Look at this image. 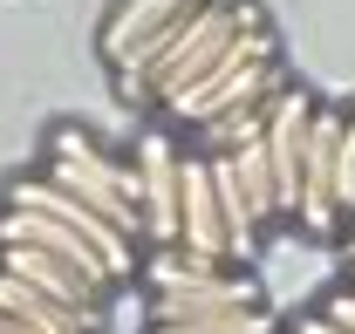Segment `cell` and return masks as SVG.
I'll return each mask as SVG.
<instances>
[{"label": "cell", "mask_w": 355, "mask_h": 334, "mask_svg": "<svg viewBox=\"0 0 355 334\" xmlns=\"http://www.w3.org/2000/svg\"><path fill=\"white\" fill-rule=\"evenodd\" d=\"M253 14H260L253 0H198V7H184V14L171 21V35L157 42V55L137 69V82H123L116 96L137 103V109H144V103H157V109H164L171 96H184V89L219 62V48L232 42Z\"/></svg>", "instance_id": "obj_1"}, {"label": "cell", "mask_w": 355, "mask_h": 334, "mask_svg": "<svg viewBox=\"0 0 355 334\" xmlns=\"http://www.w3.org/2000/svg\"><path fill=\"white\" fill-rule=\"evenodd\" d=\"M287 89V69H280V42H273V28H266V14H253L232 42L219 48V62L198 76V82L171 96L164 103V116L171 123H212L219 109H239V103H266V96H280Z\"/></svg>", "instance_id": "obj_2"}, {"label": "cell", "mask_w": 355, "mask_h": 334, "mask_svg": "<svg viewBox=\"0 0 355 334\" xmlns=\"http://www.w3.org/2000/svg\"><path fill=\"white\" fill-rule=\"evenodd\" d=\"M48 177L62 191H76L96 218H110L123 239H144V225H137V164L116 157L96 130H83V123L48 130Z\"/></svg>", "instance_id": "obj_3"}, {"label": "cell", "mask_w": 355, "mask_h": 334, "mask_svg": "<svg viewBox=\"0 0 355 334\" xmlns=\"http://www.w3.org/2000/svg\"><path fill=\"white\" fill-rule=\"evenodd\" d=\"M0 205H28V211H48V218H62L69 232H83L89 246H96V259L110 266V280H116V287H123V280L137 273V239H123V232H116L110 218H96V211H89L83 198H76V191H62V184H55L48 170H35V177H14Z\"/></svg>", "instance_id": "obj_4"}, {"label": "cell", "mask_w": 355, "mask_h": 334, "mask_svg": "<svg viewBox=\"0 0 355 334\" xmlns=\"http://www.w3.org/2000/svg\"><path fill=\"white\" fill-rule=\"evenodd\" d=\"M0 273L48 293V300H62V307H76V314H103L110 293H116L110 280H96V273H83V266H69V259H55L42 246H21V239H0Z\"/></svg>", "instance_id": "obj_5"}, {"label": "cell", "mask_w": 355, "mask_h": 334, "mask_svg": "<svg viewBox=\"0 0 355 334\" xmlns=\"http://www.w3.org/2000/svg\"><path fill=\"white\" fill-rule=\"evenodd\" d=\"M342 103H314L308 109V137H301V205L294 218L308 232H335V137H342Z\"/></svg>", "instance_id": "obj_6"}, {"label": "cell", "mask_w": 355, "mask_h": 334, "mask_svg": "<svg viewBox=\"0 0 355 334\" xmlns=\"http://www.w3.org/2000/svg\"><path fill=\"white\" fill-rule=\"evenodd\" d=\"M178 252L191 259H212V266H239L232 259V239H225L219 198H212V177H205V150H178Z\"/></svg>", "instance_id": "obj_7"}, {"label": "cell", "mask_w": 355, "mask_h": 334, "mask_svg": "<svg viewBox=\"0 0 355 334\" xmlns=\"http://www.w3.org/2000/svg\"><path fill=\"white\" fill-rule=\"evenodd\" d=\"M130 164H137V225H144V239L171 246L178 239V143L164 130H150Z\"/></svg>", "instance_id": "obj_8"}, {"label": "cell", "mask_w": 355, "mask_h": 334, "mask_svg": "<svg viewBox=\"0 0 355 334\" xmlns=\"http://www.w3.org/2000/svg\"><path fill=\"white\" fill-rule=\"evenodd\" d=\"M191 307H266L260 273L246 266H219V273H198V280H178V287H150V321H178Z\"/></svg>", "instance_id": "obj_9"}, {"label": "cell", "mask_w": 355, "mask_h": 334, "mask_svg": "<svg viewBox=\"0 0 355 334\" xmlns=\"http://www.w3.org/2000/svg\"><path fill=\"white\" fill-rule=\"evenodd\" d=\"M184 7H198V0H110V14H103V35H96V48H103V62L116 69L123 55H130L137 42H150V35H164Z\"/></svg>", "instance_id": "obj_10"}, {"label": "cell", "mask_w": 355, "mask_h": 334, "mask_svg": "<svg viewBox=\"0 0 355 334\" xmlns=\"http://www.w3.org/2000/svg\"><path fill=\"white\" fill-rule=\"evenodd\" d=\"M0 314H14L21 328H35V334H103V314H76V307L21 287V280H7V273H0Z\"/></svg>", "instance_id": "obj_11"}, {"label": "cell", "mask_w": 355, "mask_h": 334, "mask_svg": "<svg viewBox=\"0 0 355 334\" xmlns=\"http://www.w3.org/2000/svg\"><path fill=\"white\" fill-rule=\"evenodd\" d=\"M144 334H273L266 307H191L178 321H150Z\"/></svg>", "instance_id": "obj_12"}, {"label": "cell", "mask_w": 355, "mask_h": 334, "mask_svg": "<svg viewBox=\"0 0 355 334\" xmlns=\"http://www.w3.org/2000/svg\"><path fill=\"white\" fill-rule=\"evenodd\" d=\"M335 211L342 218L355 211V116H342V137H335Z\"/></svg>", "instance_id": "obj_13"}, {"label": "cell", "mask_w": 355, "mask_h": 334, "mask_svg": "<svg viewBox=\"0 0 355 334\" xmlns=\"http://www.w3.org/2000/svg\"><path fill=\"white\" fill-rule=\"evenodd\" d=\"M321 314H328L335 328H355V287H342L335 300H328V307H321Z\"/></svg>", "instance_id": "obj_14"}, {"label": "cell", "mask_w": 355, "mask_h": 334, "mask_svg": "<svg viewBox=\"0 0 355 334\" xmlns=\"http://www.w3.org/2000/svg\"><path fill=\"white\" fill-rule=\"evenodd\" d=\"M294 334H355V328H335L328 314H308V321H294Z\"/></svg>", "instance_id": "obj_15"}, {"label": "cell", "mask_w": 355, "mask_h": 334, "mask_svg": "<svg viewBox=\"0 0 355 334\" xmlns=\"http://www.w3.org/2000/svg\"><path fill=\"white\" fill-rule=\"evenodd\" d=\"M0 334H35V328H21V321H14V314H0Z\"/></svg>", "instance_id": "obj_16"}, {"label": "cell", "mask_w": 355, "mask_h": 334, "mask_svg": "<svg viewBox=\"0 0 355 334\" xmlns=\"http://www.w3.org/2000/svg\"><path fill=\"white\" fill-rule=\"evenodd\" d=\"M349 273H355V239H349Z\"/></svg>", "instance_id": "obj_17"}, {"label": "cell", "mask_w": 355, "mask_h": 334, "mask_svg": "<svg viewBox=\"0 0 355 334\" xmlns=\"http://www.w3.org/2000/svg\"><path fill=\"white\" fill-rule=\"evenodd\" d=\"M349 287H355V280H349Z\"/></svg>", "instance_id": "obj_18"}]
</instances>
